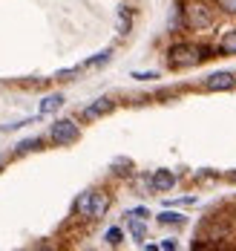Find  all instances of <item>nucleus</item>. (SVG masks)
<instances>
[{
	"instance_id": "1",
	"label": "nucleus",
	"mask_w": 236,
	"mask_h": 251,
	"mask_svg": "<svg viewBox=\"0 0 236 251\" xmlns=\"http://www.w3.org/2000/svg\"><path fill=\"white\" fill-rule=\"evenodd\" d=\"M205 58H208V50H202V47H193V44H176V47L170 50V67H176V70L196 67V64L205 61Z\"/></svg>"
},
{
	"instance_id": "2",
	"label": "nucleus",
	"mask_w": 236,
	"mask_h": 251,
	"mask_svg": "<svg viewBox=\"0 0 236 251\" xmlns=\"http://www.w3.org/2000/svg\"><path fill=\"white\" fill-rule=\"evenodd\" d=\"M78 136H81V130L72 119H61V122L52 125V142L55 145H72V142H78Z\"/></svg>"
},
{
	"instance_id": "3",
	"label": "nucleus",
	"mask_w": 236,
	"mask_h": 251,
	"mask_svg": "<svg viewBox=\"0 0 236 251\" xmlns=\"http://www.w3.org/2000/svg\"><path fill=\"white\" fill-rule=\"evenodd\" d=\"M184 18H187V26H193V29H205V26L213 24V15L205 9V3H196V0H193V3H187Z\"/></svg>"
},
{
	"instance_id": "4",
	"label": "nucleus",
	"mask_w": 236,
	"mask_h": 251,
	"mask_svg": "<svg viewBox=\"0 0 236 251\" xmlns=\"http://www.w3.org/2000/svg\"><path fill=\"white\" fill-rule=\"evenodd\" d=\"M236 84L234 73H216V75H210L208 81H205V87H208L210 93H219V90H231Z\"/></svg>"
},
{
	"instance_id": "5",
	"label": "nucleus",
	"mask_w": 236,
	"mask_h": 251,
	"mask_svg": "<svg viewBox=\"0 0 236 251\" xmlns=\"http://www.w3.org/2000/svg\"><path fill=\"white\" fill-rule=\"evenodd\" d=\"M112 110V101L109 99H98L95 104H89L86 110H84V119H98V116H107Z\"/></svg>"
},
{
	"instance_id": "6",
	"label": "nucleus",
	"mask_w": 236,
	"mask_h": 251,
	"mask_svg": "<svg viewBox=\"0 0 236 251\" xmlns=\"http://www.w3.org/2000/svg\"><path fill=\"white\" fill-rule=\"evenodd\" d=\"M176 185V176L170 174V171H156L153 174V188L156 191H170Z\"/></svg>"
},
{
	"instance_id": "7",
	"label": "nucleus",
	"mask_w": 236,
	"mask_h": 251,
	"mask_svg": "<svg viewBox=\"0 0 236 251\" xmlns=\"http://www.w3.org/2000/svg\"><path fill=\"white\" fill-rule=\"evenodd\" d=\"M107 205H109V200H107L104 194H92V208H89V217H104Z\"/></svg>"
},
{
	"instance_id": "8",
	"label": "nucleus",
	"mask_w": 236,
	"mask_h": 251,
	"mask_svg": "<svg viewBox=\"0 0 236 251\" xmlns=\"http://www.w3.org/2000/svg\"><path fill=\"white\" fill-rule=\"evenodd\" d=\"M61 104H64V96H46V99H43V104H41V116H46V113H55Z\"/></svg>"
},
{
	"instance_id": "9",
	"label": "nucleus",
	"mask_w": 236,
	"mask_h": 251,
	"mask_svg": "<svg viewBox=\"0 0 236 251\" xmlns=\"http://www.w3.org/2000/svg\"><path fill=\"white\" fill-rule=\"evenodd\" d=\"M158 223H161V226H182L184 217L176 214V211H161V214H158Z\"/></svg>"
},
{
	"instance_id": "10",
	"label": "nucleus",
	"mask_w": 236,
	"mask_h": 251,
	"mask_svg": "<svg viewBox=\"0 0 236 251\" xmlns=\"http://www.w3.org/2000/svg\"><path fill=\"white\" fill-rule=\"evenodd\" d=\"M144 220H138V217H130V234L135 237V240H144Z\"/></svg>"
},
{
	"instance_id": "11",
	"label": "nucleus",
	"mask_w": 236,
	"mask_h": 251,
	"mask_svg": "<svg viewBox=\"0 0 236 251\" xmlns=\"http://www.w3.org/2000/svg\"><path fill=\"white\" fill-rule=\"evenodd\" d=\"M219 50H222V52H236V32H228V35L222 38Z\"/></svg>"
},
{
	"instance_id": "12",
	"label": "nucleus",
	"mask_w": 236,
	"mask_h": 251,
	"mask_svg": "<svg viewBox=\"0 0 236 251\" xmlns=\"http://www.w3.org/2000/svg\"><path fill=\"white\" fill-rule=\"evenodd\" d=\"M89 208H92V194H84V197L78 200V214L89 217Z\"/></svg>"
},
{
	"instance_id": "13",
	"label": "nucleus",
	"mask_w": 236,
	"mask_h": 251,
	"mask_svg": "<svg viewBox=\"0 0 236 251\" xmlns=\"http://www.w3.org/2000/svg\"><path fill=\"white\" fill-rule=\"evenodd\" d=\"M38 148H41V139H26V142H21V145H18V151H21V153L38 151Z\"/></svg>"
},
{
	"instance_id": "14",
	"label": "nucleus",
	"mask_w": 236,
	"mask_h": 251,
	"mask_svg": "<svg viewBox=\"0 0 236 251\" xmlns=\"http://www.w3.org/2000/svg\"><path fill=\"white\" fill-rule=\"evenodd\" d=\"M107 243H109V246H118V243H121V228H109V231H107Z\"/></svg>"
},
{
	"instance_id": "15",
	"label": "nucleus",
	"mask_w": 236,
	"mask_h": 251,
	"mask_svg": "<svg viewBox=\"0 0 236 251\" xmlns=\"http://www.w3.org/2000/svg\"><path fill=\"white\" fill-rule=\"evenodd\" d=\"M127 29H130V15H127V12H124V9H121V15H118V32H121V35H124V32H127Z\"/></svg>"
},
{
	"instance_id": "16",
	"label": "nucleus",
	"mask_w": 236,
	"mask_h": 251,
	"mask_svg": "<svg viewBox=\"0 0 236 251\" xmlns=\"http://www.w3.org/2000/svg\"><path fill=\"white\" fill-rule=\"evenodd\" d=\"M104 61H109V50L101 52V55H95L92 61H86V67H98V64H104Z\"/></svg>"
},
{
	"instance_id": "17",
	"label": "nucleus",
	"mask_w": 236,
	"mask_h": 251,
	"mask_svg": "<svg viewBox=\"0 0 236 251\" xmlns=\"http://www.w3.org/2000/svg\"><path fill=\"white\" fill-rule=\"evenodd\" d=\"M225 12H231V15H236V0H216Z\"/></svg>"
},
{
	"instance_id": "18",
	"label": "nucleus",
	"mask_w": 236,
	"mask_h": 251,
	"mask_svg": "<svg viewBox=\"0 0 236 251\" xmlns=\"http://www.w3.org/2000/svg\"><path fill=\"white\" fill-rule=\"evenodd\" d=\"M132 78L135 81H153V78H158L156 73H132Z\"/></svg>"
},
{
	"instance_id": "19",
	"label": "nucleus",
	"mask_w": 236,
	"mask_h": 251,
	"mask_svg": "<svg viewBox=\"0 0 236 251\" xmlns=\"http://www.w3.org/2000/svg\"><path fill=\"white\" fill-rule=\"evenodd\" d=\"M130 217H138V220H147V217H150V214H147V211H144V208H135V211H130Z\"/></svg>"
},
{
	"instance_id": "20",
	"label": "nucleus",
	"mask_w": 236,
	"mask_h": 251,
	"mask_svg": "<svg viewBox=\"0 0 236 251\" xmlns=\"http://www.w3.org/2000/svg\"><path fill=\"white\" fill-rule=\"evenodd\" d=\"M158 249H164V251H173V249H176V240H164V243H158Z\"/></svg>"
}]
</instances>
